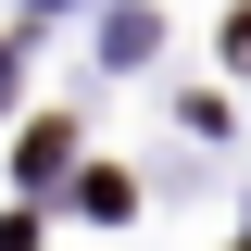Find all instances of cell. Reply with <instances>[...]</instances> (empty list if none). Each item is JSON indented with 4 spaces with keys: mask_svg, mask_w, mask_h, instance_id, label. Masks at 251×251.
I'll return each mask as SVG.
<instances>
[{
    "mask_svg": "<svg viewBox=\"0 0 251 251\" xmlns=\"http://www.w3.org/2000/svg\"><path fill=\"white\" fill-rule=\"evenodd\" d=\"M0 100H13V50H0Z\"/></svg>",
    "mask_w": 251,
    "mask_h": 251,
    "instance_id": "cell-1",
    "label": "cell"
}]
</instances>
